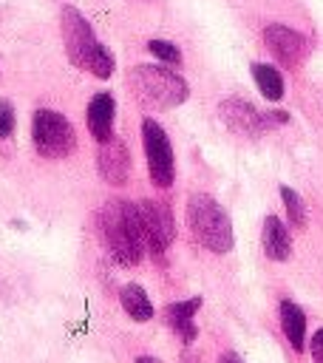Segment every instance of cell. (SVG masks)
I'll list each match as a JSON object with an SVG mask.
<instances>
[{
  "mask_svg": "<svg viewBox=\"0 0 323 363\" xmlns=\"http://www.w3.org/2000/svg\"><path fill=\"white\" fill-rule=\"evenodd\" d=\"M198 306H201V298L196 295V298H187V301H176V303H170L164 309L167 323L181 337V343H193L196 335H198V326L193 323V315L198 312Z\"/></svg>",
  "mask_w": 323,
  "mask_h": 363,
  "instance_id": "obj_12",
  "label": "cell"
},
{
  "mask_svg": "<svg viewBox=\"0 0 323 363\" xmlns=\"http://www.w3.org/2000/svg\"><path fill=\"white\" fill-rule=\"evenodd\" d=\"M136 207H139V218H142L147 252L162 261L164 250L170 247V241H173V235H176L173 213H170V207H167L164 201H156V199H144V201H139Z\"/></svg>",
  "mask_w": 323,
  "mask_h": 363,
  "instance_id": "obj_7",
  "label": "cell"
},
{
  "mask_svg": "<svg viewBox=\"0 0 323 363\" xmlns=\"http://www.w3.org/2000/svg\"><path fill=\"white\" fill-rule=\"evenodd\" d=\"M142 145H144V156H147V170H150V182L156 187H170L176 167H173V147L170 139L164 133V128L144 116L142 119Z\"/></svg>",
  "mask_w": 323,
  "mask_h": 363,
  "instance_id": "obj_6",
  "label": "cell"
},
{
  "mask_svg": "<svg viewBox=\"0 0 323 363\" xmlns=\"http://www.w3.org/2000/svg\"><path fill=\"white\" fill-rule=\"evenodd\" d=\"M113 111H116V105L108 91L94 94L88 102V130L99 145L113 139Z\"/></svg>",
  "mask_w": 323,
  "mask_h": 363,
  "instance_id": "obj_11",
  "label": "cell"
},
{
  "mask_svg": "<svg viewBox=\"0 0 323 363\" xmlns=\"http://www.w3.org/2000/svg\"><path fill=\"white\" fill-rule=\"evenodd\" d=\"M280 329L295 352H303L306 346V315L295 301H280Z\"/></svg>",
  "mask_w": 323,
  "mask_h": 363,
  "instance_id": "obj_14",
  "label": "cell"
},
{
  "mask_svg": "<svg viewBox=\"0 0 323 363\" xmlns=\"http://www.w3.org/2000/svg\"><path fill=\"white\" fill-rule=\"evenodd\" d=\"M119 301L125 306V312L133 318V320H150L153 318V303L147 298V292L139 286V284H125L122 292H119Z\"/></svg>",
  "mask_w": 323,
  "mask_h": 363,
  "instance_id": "obj_15",
  "label": "cell"
},
{
  "mask_svg": "<svg viewBox=\"0 0 323 363\" xmlns=\"http://www.w3.org/2000/svg\"><path fill=\"white\" fill-rule=\"evenodd\" d=\"M264 45L269 48V54L286 65V68H298L306 54H309V43L303 34H298L295 28L283 26V23H269L264 28Z\"/></svg>",
  "mask_w": 323,
  "mask_h": 363,
  "instance_id": "obj_8",
  "label": "cell"
},
{
  "mask_svg": "<svg viewBox=\"0 0 323 363\" xmlns=\"http://www.w3.org/2000/svg\"><path fill=\"white\" fill-rule=\"evenodd\" d=\"M181 363H198V357H196L193 352H184V354H181Z\"/></svg>",
  "mask_w": 323,
  "mask_h": 363,
  "instance_id": "obj_22",
  "label": "cell"
},
{
  "mask_svg": "<svg viewBox=\"0 0 323 363\" xmlns=\"http://www.w3.org/2000/svg\"><path fill=\"white\" fill-rule=\"evenodd\" d=\"M252 79L258 85V91L266 96V99H280L283 96V77L278 74L275 65H266V62H252Z\"/></svg>",
  "mask_w": 323,
  "mask_h": 363,
  "instance_id": "obj_16",
  "label": "cell"
},
{
  "mask_svg": "<svg viewBox=\"0 0 323 363\" xmlns=\"http://www.w3.org/2000/svg\"><path fill=\"white\" fill-rule=\"evenodd\" d=\"M261 244H264V252H266L272 261H286V258L292 255V238H289V230L283 227V221H280L278 216H266V218H264Z\"/></svg>",
  "mask_w": 323,
  "mask_h": 363,
  "instance_id": "obj_13",
  "label": "cell"
},
{
  "mask_svg": "<svg viewBox=\"0 0 323 363\" xmlns=\"http://www.w3.org/2000/svg\"><path fill=\"white\" fill-rule=\"evenodd\" d=\"M218 363H241V360H238V354H232V352H224V354L218 357Z\"/></svg>",
  "mask_w": 323,
  "mask_h": 363,
  "instance_id": "obj_21",
  "label": "cell"
},
{
  "mask_svg": "<svg viewBox=\"0 0 323 363\" xmlns=\"http://www.w3.org/2000/svg\"><path fill=\"white\" fill-rule=\"evenodd\" d=\"M218 116L221 122L232 130V133H241V136H255L261 130H266V116L261 111H255L246 99H238V96H230V99H221L218 102Z\"/></svg>",
  "mask_w": 323,
  "mask_h": 363,
  "instance_id": "obj_9",
  "label": "cell"
},
{
  "mask_svg": "<svg viewBox=\"0 0 323 363\" xmlns=\"http://www.w3.org/2000/svg\"><path fill=\"white\" fill-rule=\"evenodd\" d=\"M128 85L150 108H176L190 96V85L176 71L162 65H133L128 74Z\"/></svg>",
  "mask_w": 323,
  "mask_h": 363,
  "instance_id": "obj_4",
  "label": "cell"
},
{
  "mask_svg": "<svg viewBox=\"0 0 323 363\" xmlns=\"http://www.w3.org/2000/svg\"><path fill=\"white\" fill-rule=\"evenodd\" d=\"M147 48H150V54L159 57L162 62H167V65H181V51H178L170 40H150Z\"/></svg>",
  "mask_w": 323,
  "mask_h": 363,
  "instance_id": "obj_18",
  "label": "cell"
},
{
  "mask_svg": "<svg viewBox=\"0 0 323 363\" xmlns=\"http://www.w3.org/2000/svg\"><path fill=\"white\" fill-rule=\"evenodd\" d=\"M136 363H162V360H156V357H147V354H142V357H136Z\"/></svg>",
  "mask_w": 323,
  "mask_h": 363,
  "instance_id": "obj_23",
  "label": "cell"
},
{
  "mask_svg": "<svg viewBox=\"0 0 323 363\" xmlns=\"http://www.w3.org/2000/svg\"><path fill=\"white\" fill-rule=\"evenodd\" d=\"M280 199H283V207L289 213V221L295 227H306V204H303V199L292 187H280Z\"/></svg>",
  "mask_w": 323,
  "mask_h": 363,
  "instance_id": "obj_17",
  "label": "cell"
},
{
  "mask_svg": "<svg viewBox=\"0 0 323 363\" xmlns=\"http://www.w3.org/2000/svg\"><path fill=\"white\" fill-rule=\"evenodd\" d=\"M99 233H102V241L116 264L136 267L144 258L147 244H144L139 207L133 201H122V199L108 201L99 210Z\"/></svg>",
  "mask_w": 323,
  "mask_h": 363,
  "instance_id": "obj_1",
  "label": "cell"
},
{
  "mask_svg": "<svg viewBox=\"0 0 323 363\" xmlns=\"http://www.w3.org/2000/svg\"><path fill=\"white\" fill-rule=\"evenodd\" d=\"M31 142H34V150L40 156H45V159H65L74 150L76 136H74L71 122L60 111L40 108L31 116Z\"/></svg>",
  "mask_w": 323,
  "mask_h": 363,
  "instance_id": "obj_5",
  "label": "cell"
},
{
  "mask_svg": "<svg viewBox=\"0 0 323 363\" xmlns=\"http://www.w3.org/2000/svg\"><path fill=\"white\" fill-rule=\"evenodd\" d=\"M187 224H190V233L193 238L215 252V255H224L232 250V221L227 216V210L207 193H193L187 199Z\"/></svg>",
  "mask_w": 323,
  "mask_h": 363,
  "instance_id": "obj_3",
  "label": "cell"
},
{
  "mask_svg": "<svg viewBox=\"0 0 323 363\" xmlns=\"http://www.w3.org/2000/svg\"><path fill=\"white\" fill-rule=\"evenodd\" d=\"M60 28H62V43H65V54L76 68H85L88 74L108 79L113 74V54L94 37L91 23L79 14V9L74 6H62L60 14Z\"/></svg>",
  "mask_w": 323,
  "mask_h": 363,
  "instance_id": "obj_2",
  "label": "cell"
},
{
  "mask_svg": "<svg viewBox=\"0 0 323 363\" xmlns=\"http://www.w3.org/2000/svg\"><path fill=\"white\" fill-rule=\"evenodd\" d=\"M309 352H312V360L314 363H323V329H317L309 340Z\"/></svg>",
  "mask_w": 323,
  "mask_h": 363,
  "instance_id": "obj_20",
  "label": "cell"
},
{
  "mask_svg": "<svg viewBox=\"0 0 323 363\" xmlns=\"http://www.w3.org/2000/svg\"><path fill=\"white\" fill-rule=\"evenodd\" d=\"M96 170L99 176L108 182V184H125L128 176H130V153H128V145L122 139H110L105 145H99L96 150Z\"/></svg>",
  "mask_w": 323,
  "mask_h": 363,
  "instance_id": "obj_10",
  "label": "cell"
},
{
  "mask_svg": "<svg viewBox=\"0 0 323 363\" xmlns=\"http://www.w3.org/2000/svg\"><path fill=\"white\" fill-rule=\"evenodd\" d=\"M11 130H14V108L11 102H0V142L11 136Z\"/></svg>",
  "mask_w": 323,
  "mask_h": 363,
  "instance_id": "obj_19",
  "label": "cell"
}]
</instances>
